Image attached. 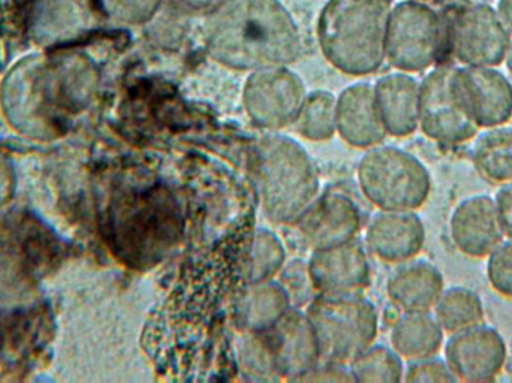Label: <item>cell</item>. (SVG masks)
I'll return each mask as SVG.
<instances>
[{
	"label": "cell",
	"mask_w": 512,
	"mask_h": 383,
	"mask_svg": "<svg viewBox=\"0 0 512 383\" xmlns=\"http://www.w3.org/2000/svg\"><path fill=\"white\" fill-rule=\"evenodd\" d=\"M207 53L234 71L288 66L300 57L301 36L279 0H222L204 26Z\"/></svg>",
	"instance_id": "6da1fadb"
},
{
	"label": "cell",
	"mask_w": 512,
	"mask_h": 383,
	"mask_svg": "<svg viewBox=\"0 0 512 383\" xmlns=\"http://www.w3.org/2000/svg\"><path fill=\"white\" fill-rule=\"evenodd\" d=\"M391 0H330L318 20L325 59L348 75H369L385 62Z\"/></svg>",
	"instance_id": "7a4b0ae2"
},
{
	"label": "cell",
	"mask_w": 512,
	"mask_h": 383,
	"mask_svg": "<svg viewBox=\"0 0 512 383\" xmlns=\"http://www.w3.org/2000/svg\"><path fill=\"white\" fill-rule=\"evenodd\" d=\"M256 186L265 214L276 223H295L315 202L318 171L300 144L268 137L256 149Z\"/></svg>",
	"instance_id": "3957f363"
},
{
	"label": "cell",
	"mask_w": 512,
	"mask_h": 383,
	"mask_svg": "<svg viewBox=\"0 0 512 383\" xmlns=\"http://www.w3.org/2000/svg\"><path fill=\"white\" fill-rule=\"evenodd\" d=\"M237 351L242 369L256 379L298 381L321 360L309 318L292 309L265 330L245 331Z\"/></svg>",
	"instance_id": "277c9868"
},
{
	"label": "cell",
	"mask_w": 512,
	"mask_h": 383,
	"mask_svg": "<svg viewBox=\"0 0 512 383\" xmlns=\"http://www.w3.org/2000/svg\"><path fill=\"white\" fill-rule=\"evenodd\" d=\"M321 360L352 363L375 342L378 312L360 295L321 294L307 307Z\"/></svg>",
	"instance_id": "5b68a950"
},
{
	"label": "cell",
	"mask_w": 512,
	"mask_h": 383,
	"mask_svg": "<svg viewBox=\"0 0 512 383\" xmlns=\"http://www.w3.org/2000/svg\"><path fill=\"white\" fill-rule=\"evenodd\" d=\"M358 182L379 210L417 211L432 192V176L426 165L397 147H373L361 159Z\"/></svg>",
	"instance_id": "8992f818"
},
{
	"label": "cell",
	"mask_w": 512,
	"mask_h": 383,
	"mask_svg": "<svg viewBox=\"0 0 512 383\" xmlns=\"http://www.w3.org/2000/svg\"><path fill=\"white\" fill-rule=\"evenodd\" d=\"M418 129L447 147L462 146L480 134L460 66H436L421 81Z\"/></svg>",
	"instance_id": "52a82bcc"
},
{
	"label": "cell",
	"mask_w": 512,
	"mask_h": 383,
	"mask_svg": "<svg viewBox=\"0 0 512 383\" xmlns=\"http://www.w3.org/2000/svg\"><path fill=\"white\" fill-rule=\"evenodd\" d=\"M448 50V24L423 0H403L391 9L385 60L400 72L432 68Z\"/></svg>",
	"instance_id": "ba28073f"
},
{
	"label": "cell",
	"mask_w": 512,
	"mask_h": 383,
	"mask_svg": "<svg viewBox=\"0 0 512 383\" xmlns=\"http://www.w3.org/2000/svg\"><path fill=\"white\" fill-rule=\"evenodd\" d=\"M511 33L498 11L486 3L459 9L448 26V50L460 66H493L505 62Z\"/></svg>",
	"instance_id": "9c48e42d"
},
{
	"label": "cell",
	"mask_w": 512,
	"mask_h": 383,
	"mask_svg": "<svg viewBox=\"0 0 512 383\" xmlns=\"http://www.w3.org/2000/svg\"><path fill=\"white\" fill-rule=\"evenodd\" d=\"M304 99L303 81L286 66L252 72L243 90V104L251 119L270 129L294 123Z\"/></svg>",
	"instance_id": "30bf717a"
},
{
	"label": "cell",
	"mask_w": 512,
	"mask_h": 383,
	"mask_svg": "<svg viewBox=\"0 0 512 383\" xmlns=\"http://www.w3.org/2000/svg\"><path fill=\"white\" fill-rule=\"evenodd\" d=\"M444 358L457 382H493L507 364V342L496 328L480 324L450 334L444 343Z\"/></svg>",
	"instance_id": "8fae6325"
},
{
	"label": "cell",
	"mask_w": 512,
	"mask_h": 383,
	"mask_svg": "<svg viewBox=\"0 0 512 383\" xmlns=\"http://www.w3.org/2000/svg\"><path fill=\"white\" fill-rule=\"evenodd\" d=\"M313 288L321 294H360L370 285L366 250L357 240L315 250L307 265Z\"/></svg>",
	"instance_id": "7c38bea8"
},
{
	"label": "cell",
	"mask_w": 512,
	"mask_h": 383,
	"mask_svg": "<svg viewBox=\"0 0 512 383\" xmlns=\"http://www.w3.org/2000/svg\"><path fill=\"white\" fill-rule=\"evenodd\" d=\"M450 237L462 255L487 258L505 240L495 198L480 193L460 201L450 216Z\"/></svg>",
	"instance_id": "4fadbf2b"
},
{
	"label": "cell",
	"mask_w": 512,
	"mask_h": 383,
	"mask_svg": "<svg viewBox=\"0 0 512 383\" xmlns=\"http://www.w3.org/2000/svg\"><path fill=\"white\" fill-rule=\"evenodd\" d=\"M424 243L423 220L411 210H381L367 229L369 249L388 264L412 261L423 250Z\"/></svg>",
	"instance_id": "5bb4252c"
},
{
	"label": "cell",
	"mask_w": 512,
	"mask_h": 383,
	"mask_svg": "<svg viewBox=\"0 0 512 383\" xmlns=\"http://www.w3.org/2000/svg\"><path fill=\"white\" fill-rule=\"evenodd\" d=\"M304 241L315 250L354 240L360 231V211L348 196L328 193L315 199L297 220Z\"/></svg>",
	"instance_id": "9a60e30c"
},
{
	"label": "cell",
	"mask_w": 512,
	"mask_h": 383,
	"mask_svg": "<svg viewBox=\"0 0 512 383\" xmlns=\"http://www.w3.org/2000/svg\"><path fill=\"white\" fill-rule=\"evenodd\" d=\"M92 15L81 0H32L29 38L38 47H59L81 38Z\"/></svg>",
	"instance_id": "2e32d148"
},
{
	"label": "cell",
	"mask_w": 512,
	"mask_h": 383,
	"mask_svg": "<svg viewBox=\"0 0 512 383\" xmlns=\"http://www.w3.org/2000/svg\"><path fill=\"white\" fill-rule=\"evenodd\" d=\"M375 92L376 107L387 135L405 138L420 126V81L408 72H394L379 78Z\"/></svg>",
	"instance_id": "e0dca14e"
},
{
	"label": "cell",
	"mask_w": 512,
	"mask_h": 383,
	"mask_svg": "<svg viewBox=\"0 0 512 383\" xmlns=\"http://www.w3.org/2000/svg\"><path fill=\"white\" fill-rule=\"evenodd\" d=\"M475 120L481 131L512 119V83L493 66H460Z\"/></svg>",
	"instance_id": "ac0fdd59"
},
{
	"label": "cell",
	"mask_w": 512,
	"mask_h": 383,
	"mask_svg": "<svg viewBox=\"0 0 512 383\" xmlns=\"http://www.w3.org/2000/svg\"><path fill=\"white\" fill-rule=\"evenodd\" d=\"M336 132L358 149H370L387 137L376 107L375 92L367 84L349 87L336 101Z\"/></svg>",
	"instance_id": "d6986e66"
},
{
	"label": "cell",
	"mask_w": 512,
	"mask_h": 383,
	"mask_svg": "<svg viewBox=\"0 0 512 383\" xmlns=\"http://www.w3.org/2000/svg\"><path fill=\"white\" fill-rule=\"evenodd\" d=\"M444 289V274L436 265L408 261L388 280L387 294L400 312H432Z\"/></svg>",
	"instance_id": "ffe728a7"
},
{
	"label": "cell",
	"mask_w": 512,
	"mask_h": 383,
	"mask_svg": "<svg viewBox=\"0 0 512 383\" xmlns=\"http://www.w3.org/2000/svg\"><path fill=\"white\" fill-rule=\"evenodd\" d=\"M444 343V330L432 312L403 313L391 331V346L403 360L438 355Z\"/></svg>",
	"instance_id": "44dd1931"
},
{
	"label": "cell",
	"mask_w": 512,
	"mask_h": 383,
	"mask_svg": "<svg viewBox=\"0 0 512 383\" xmlns=\"http://www.w3.org/2000/svg\"><path fill=\"white\" fill-rule=\"evenodd\" d=\"M472 164L481 179L490 185L512 183V128L496 126L475 137Z\"/></svg>",
	"instance_id": "7402d4cb"
},
{
	"label": "cell",
	"mask_w": 512,
	"mask_h": 383,
	"mask_svg": "<svg viewBox=\"0 0 512 383\" xmlns=\"http://www.w3.org/2000/svg\"><path fill=\"white\" fill-rule=\"evenodd\" d=\"M291 298L280 283L273 280L252 282L240 300L239 325L245 331H262L279 321L291 307Z\"/></svg>",
	"instance_id": "603a6c76"
},
{
	"label": "cell",
	"mask_w": 512,
	"mask_h": 383,
	"mask_svg": "<svg viewBox=\"0 0 512 383\" xmlns=\"http://www.w3.org/2000/svg\"><path fill=\"white\" fill-rule=\"evenodd\" d=\"M432 313L448 336L484 324L486 319L480 294L468 286L445 288Z\"/></svg>",
	"instance_id": "cb8c5ba5"
},
{
	"label": "cell",
	"mask_w": 512,
	"mask_h": 383,
	"mask_svg": "<svg viewBox=\"0 0 512 383\" xmlns=\"http://www.w3.org/2000/svg\"><path fill=\"white\" fill-rule=\"evenodd\" d=\"M357 382L396 383L405 378L403 358L387 346H370L351 363Z\"/></svg>",
	"instance_id": "d4e9b609"
},
{
	"label": "cell",
	"mask_w": 512,
	"mask_h": 383,
	"mask_svg": "<svg viewBox=\"0 0 512 383\" xmlns=\"http://www.w3.org/2000/svg\"><path fill=\"white\" fill-rule=\"evenodd\" d=\"M294 123L307 140H328L336 132V99L322 90L310 93L304 99Z\"/></svg>",
	"instance_id": "484cf974"
},
{
	"label": "cell",
	"mask_w": 512,
	"mask_h": 383,
	"mask_svg": "<svg viewBox=\"0 0 512 383\" xmlns=\"http://www.w3.org/2000/svg\"><path fill=\"white\" fill-rule=\"evenodd\" d=\"M285 264V249L279 238L267 229H258L249 256V280H271Z\"/></svg>",
	"instance_id": "4316f807"
},
{
	"label": "cell",
	"mask_w": 512,
	"mask_h": 383,
	"mask_svg": "<svg viewBox=\"0 0 512 383\" xmlns=\"http://www.w3.org/2000/svg\"><path fill=\"white\" fill-rule=\"evenodd\" d=\"M161 3L162 0H95L102 17L125 26L149 23L158 14Z\"/></svg>",
	"instance_id": "83f0119b"
},
{
	"label": "cell",
	"mask_w": 512,
	"mask_h": 383,
	"mask_svg": "<svg viewBox=\"0 0 512 383\" xmlns=\"http://www.w3.org/2000/svg\"><path fill=\"white\" fill-rule=\"evenodd\" d=\"M486 274L493 291L512 300V240L505 238L487 256Z\"/></svg>",
	"instance_id": "f1b7e54d"
},
{
	"label": "cell",
	"mask_w": 512,
	"mask_h": 383,
	"mask_svg": "<svg viewBox=\"0 0 512 383\" xmlns=\"http://www.w3.org/2000/svg\"><path fill=\"white\" fill-rule=\"evenodd\" d=\"M403 381L411 383H454L457 382V379L448 367L445 358H438V355H433V357L409 361Z\"/></svg>",
	"instance_id": "f546056e"
},
{
	"label": "cell",
	"mask_w": 512,
	"mask_h": 383,
	"mask_svg": "<svg viewBox=\"0 0 512 383\" xmlns=\"http://www.w3.org/2000/svg\"><path fill=\"white\" fill-rule=\"evenodd\" d=\"M298 381L304 382H351L355 381L351 370L343 369L342 364L328 363L322 367H313Z\"/></svg>",
	"instance_id": "4dcf8cb0"
},
{
	"label": "cell",
	"mask_w": 512,
	"mask_h": 383,
	"mask_svg": "<svg viewBox=\"0 0 512 383\" xmlns=\"http://www.w3.org/2000/svg\"><path fill=\"white\" fill-rule=\"evenodd\" d=\"M495 204L505 238L512 240V183L499 188L495 196Z\"/></svg>",
	"instance_id": "1f68e13d"
},
{
	"label": "cell",
	"mask_w": 512,
	"mask_h": 383,
	"mask_svg": "<svg viewBox=\"0 0 512 383\" xmlns=\"http://www.w3.org/2000/svg\"><path fill=\"white\" fill-rule=\"evenodd\" d=\"M496 11L512 36V0H499Z\"/></svg>",
	"instance_id": "d6a6232c"
},
{
	"label": "cell",
	"mask_w": 512,
	"mask_h": 383,
	"mask_svg": "<svg viewBox=\"0 0 512 383\" xmlns=\"http://www.w3.org/2000/svg\"><path fill=\"white\" fill-rule=\"evenodd\" d=\"M180 2L192 9H213L222 0H180Z\"/></svg>",
	"instance_id": "836d02e7"
},
{
	"label": "cell",
	"mask_w": 512,
	"mask_h": 383,
	"mask_svg": "<svg viewBox=\"0 0 512 383\" xmlns=\"http://www.w3.org/2000/svg\"><path fill=\"white\" fill-rule=\"evenodd\" d=\"M505 65H507L508 72H510L512 77V44L510 50H508L507 57H505Z\"/></svg>",
	"instance_id": "e575fe53"
}]
</instances>
